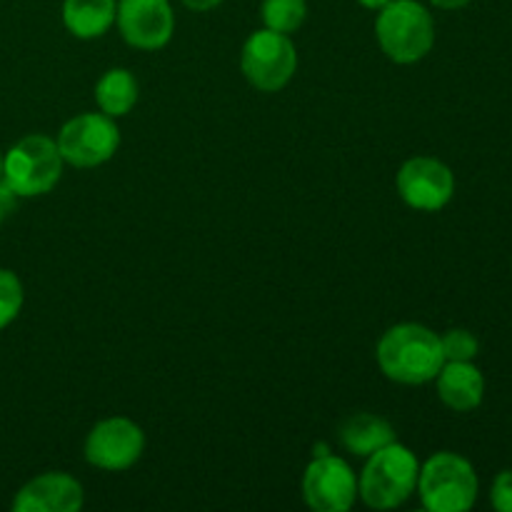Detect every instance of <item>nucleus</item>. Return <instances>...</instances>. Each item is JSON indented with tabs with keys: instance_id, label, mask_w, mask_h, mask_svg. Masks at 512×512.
Listing matches in <instances>:
<instances>
[{
	"instance_id": "obj_1",
	"label": "nucleus",
	"mask_w": 512,
	"mask_h": 512,
	"mask_svg": "<svg viewBox=\"0 0 512 512\" xmlns=\"http://www.w3.org/2000/svg\"><path fill=\"white\" fill-rule=\"evenodd\" d=\"M375 358L385 378L400 385L430 383L445 363L440 335L420 323H400L385 330Z\"/></svg>"
},
{
	"instance_id": "obj_2",
	"label": "nucleus",
	"mask_w": 512,
	"mask_h": 512,
	"mask_svg": "<svg viewBox=\"0 0 512 512\" xmlns=\"http://www.w3.org/2000/svg\"><path fill=\"white\" fill-rule=\"evenodd\" d=\"M420 463L415 453L398 440L368 455L358 480V495L373 510L400 508L418 488Z\"/></svg>"
},
{
	"instance_id": "obj_3",
	"label": "nucleus",
	"mask_w": 512,
	"mask_h": 512,
	"mask_svg": "<svg viewBox=\"0 0 512 512\" xmlns=\"http://www.w3.org/2000/svg\"><path fill=\"white\" fill-rule=\"evenodd\" d=\"M375 35L383 53L393 63H418L435 45L433 15L418 0H390L385 8H380Z\"/></svg>"
},
{
	"instance_id": "obj_4",
	"label": "nucleus",
	"mask_w": 512,
	"mask_h": 512,
	"mask_svg": "<svg viewBox=\"0 0 512 512\" xmlns=\"http://www.w3.org/2000/svg\"><path fill=\"white\" fill-rule=\"evenodd\" d=\"M63 175V155L48 135H25L3 155V180L18 198L45 195Z\"/></svg>"
},
{
	"instance_id": "obj_5",
	"label": "nucleus",
	"mask_w": 512,
	"mask_h": 512,
	"mask_svg": "<svg viewBox=\"0 0 512 512\" xmlns=\"http://www.w3.org/2000/svg\"><path fill=\"white\" fill-rule=\"evenodd\" d=\"M418 493L430 512H465L478 500L475 468L455 453H435L418 475Z\"/></svg>"
},
{
	"instance_id": "obj_6",
	"label": "nucleus",
	"mask_w": 512,
	"mask_h": 512,
	"mask_svg": "<svg viewBox=\"0 0 512 512\" xmlns=\"http://www.w3.org/2000/svg\"><path fill=\"white\" fill-rule=\"evenodd\" d=\"M240 70L245 80L260 93H278L293 80L298 70V53L285 33L263 28L255 30L240 53Z\"/></svg>"
},
{
	"instance_id": "obj_7",
	"label": "nucleus",
	"mask_w": 512,
	"mask_h": 512,
	"mask_svg": "<svg viewBox=\"0 0 512 512\" xmlns=\"http://www.w3.org/2000/svg\"><path fill=\"white\" fill-rule=\"evenodd\" d=\"M58 150L63 163L75 168H95L118 153L120 130L115 118L105 113H83L70 118L58 133Z\"/></svg>"
},
{
	"instance_id": "obj_8",
	"label": "nucleus",
	"mask_w": 512,
	"mask_h": 512,
	"mask_svg": "<svg viewBox=\"0 0 512 512\" xmlns=\"http://www.w3.org/2000/svg\"><path fill=\"white\" fill-rule=\"evenodd\" d=\"M398 193L413 210L423 213H438L453 200L455 175L443 160L418 155V158L405 160L398 170Z\"/></svg>"
},
{
	"instance_id": "obj_9",
	"label": "nucleus",
	"mask_w": 512,
	"mask_h": 512,
	"mask_svg": "<svg viewBox=\"0 0 512 512\" xmlns=\"http://www.w3.org/2000/svg\"><path fill=\"white\" fill-rule=\"evenodd\" d=\"M145 450V435L130 418H105L85 438V460L100 470L133 468Z\"/></svg>"
},
{
	"instance_id": "obj_10",
	"label": "nucleus",
	"mask_w": 512,
	"mask_h": 512,
	"mask_svg": "<svg viewBox=\"0 0 512 512\" xmlns=\"http://www.w3.org/2000/svg\"><path fill=\"white\" fill-rule=\"evenodd\" d=\"M303 498L315 512H348L358 498V480L343 458L320 455L305 468Z\"/></svg>"
},
{
	"instance_id": "obj_11",
	"label": "nucleus",
	"mask_w": 512,
	"mask_h": 512,
	"mask_svg": "<svg viewBox=\"0 0 512 512\" xmlns=\"http://www.w3.org/2000/svg\"><path fill=\"white\" fill-rule=\"evenodd\" d=\"M115 23L128 45L160 50L173 38L175 13L168 0H118Z\"/></svg>"
},
{
	"instance_id": "obj_12",
	"label": "nucleus",
	"mask_w": 512,
	"mask_h": 512,
	"mask_svg": "<svg viewBox=\"0 0 512 512\" xmlns=\"http://www.w3.org/2000/svg\"><path fill=\"white\" fill-rule=\"evenodd\" d=\"M83 485L65 473H43L25 483L13 500L15 512H78Z\"/></svg>"
},
{
	"instance_id": "obj_13",
	"label": "nucleus",
	"mask_w": 512,
	"mask_h": 512,
	"mask_svg": "<svg viewBox=\"0 0 512 512\" xmlns=\"http://www.w3.org/2000/svg\"><path fill=\"white\" fill-rule=\"evenodd\" d=\"M438 395L455 413L475 410L485 398V378L473 360H445L440 373L435 375Z\"/></svg>"
},
{
	"instance_id": "obj_14",
	"label": "nucleus",
	"mask_w": 512,
	"mask_h": 512,
	"mask_svg": "<svg viewBox=\"0 0 512 512\" xmlns=\"http://www.w3.org/2000/svg\"><path fill=\"white\" fill-rule=\"evenodd\" d=\"M338 438L348 453L358 455V458H368L375 450L393 443L395 430L393 425L385 418H380V415L358 413L350 415V418H345L343 423H340Z\"/></svg>"
},
{
	"instance_id": "obj_15",
	"label": "nucleus",
	"mask_w": 512,
	"mask_h": 512,
	"mask_svg": "<svg viewBox=\"0 0 512 512\" xmlns=\"http://www.w3.org/2000/svg\"><path fill=\"white\" fill-rule=\"evenodd\" d=\"M118 0H63V23L80 40L108 33L115 23Z\"/></svg>"
},
{
	"instance_id": "obj_16",
	"label": "nucleus",
	"mask_w": 512,
	"mask_h": 512,
	"mask_svg": "<svg viewBox=\"0 0 512 512\" xmlns=\"http://www.w3.org/2000/svg\"><path fill=\"white\" fill-rule=\"evenodd\" d=\"M95 103H98L100 113L110 115V118H120L133 110L138 103V80L130 70L113 68L103 73V78L95 83Z\"/></svg>"
},
{
	"instance_id": "obj_17",
	"label": "nucleus",
	"mask_w": 512,
	"mask_h": 512,
	"mask_svg": "<svg viewBox=\"0 0 512 512\" xmlns=\"http://www.w3.org/2000/svg\"><path fill=\"white\" fill-rule=\"evenodd\" d=\"M260 15H263L265 28L290 35L308 18V3L305 0H263Z\"/></svg>"
},
{
	"instance_id": "obj_18",
	"label": "nucleus",
	"mask_w": 512,
	"mask_h": 512,
	"mask_svg": "<svg viewBox=\"0 0 512 512\" xmlns=\"http://www.w3.org/2000/svg\"><path fill=\"white\" fill-rule=\"evenodd\" d=\"M23 283L8 268H0V330L8 328L23 310Z\"/></svg>"
},
{
	"instance_id": "obj_19",
	"label": "nucleus",
	"mask_w": 512,
	"mask_h": 512,
	"mask_svg": "<svg viewBox=\"0 0 512 512\" xmlns=\"http://www.w3.org/2000/svg\"><path fill=\"white\" fill-rule=\"evenodd\" d=\"M440 345H443L445 360H475L478 355L480 343L470 330L465 328H453L440 338Z\"/></svg>"
},
{
	"instance_id": "obj_20",
	"label": "nucleus",
	"mask_w": 512,
	"mask_h": 512,
	"mask_svg": "<svg viewBox=\"0 0 512 512\" xmlns=\"http://www.w3.org/2000/svg\"><path fill=\"white\" fill-rule=\"evenodd\" d=\"M490 503L495 510L512 512V470H503L495 478L493 490H490Z\"/></svg>"
},
{
	"instance_id": "obj_21",
	"label": "nucleus",
	"mask_w": 512,
	"mask_h": 512,
	"mask_svg": "<svg viewBox=\"0 0 512 512\" xmlns=\"http://www.w3.org/2000/svg\"><path fill=\"white\" fill-rule=\"evenodd\" d=\"M15 208H18V195L13 193V188H10L5 180H0V223H3L10 213H15Z\"/></svg>"
},
{
	"instance_id": "obj_22",
	"label": "nucleus",
	"mask_w": 512,
	"mask_h": 512,
	"mask_svg": "<svg viewBox=\"0 0 512 512\" xmlns=\"http://www.w3.org/2000/svg\"><path fill=\"white\" fill-rule=\"evenodd\" d=\"M220 3H223V0H183L185 8L195 10V13H205V10H213V8H218Z\"/></svg>"
},
{
	"instance_id": "obj_23",
	"label": "nucleus",
	"mask_w": 512,
	"mask_h": 512,
	"mask_svg": "<svg viewBox=\"0 0 512 512\" xmlns=\"http://www.w3.org/2000/svg\"><path fill=\"white\" fill-rule=\"evenodd\" d=\"M430 3L440 10H460V8H465L470 0H430Z\"/></svg>"
},
{
	"instance_id": "obj_24",
	"label": "nucleus",
	"mask_w": 512,
	"mask_h": 512,
	"mask_svg": "<svg viewBox=\"0 0 512 512\" xmlns=\"http://www.w3.org/2000/svg\"><path fill=\"white\" fill-rule=\"evenodd\" d=\"M358 3L363 5V8H368V10H380V8H385L390 0H358Z\"/></svg>"
},
{
	"instance_id": "obj_25",
	"label": "nucleus",
	"mask_w": 512,
	"mask_h": 512,
	"mask_svg": "<svg viewBox=\"0 0 512 512\" xmlns=\"http://www.w3.org/2000/svg\"><path fill=\"white\" fill-rule=\"evenodd\" d=\"M0 180H3V153H0Z\"/></svg>"
}]
</instances>
